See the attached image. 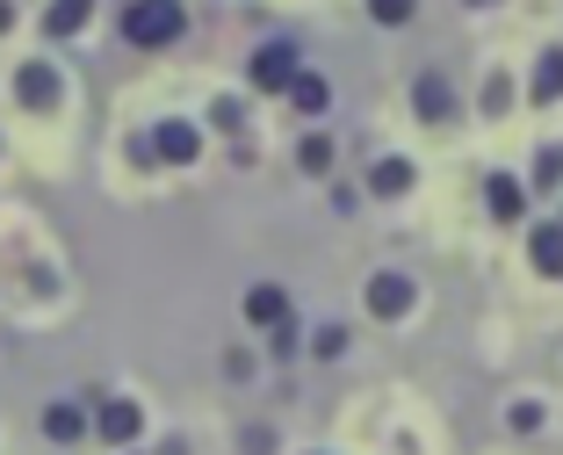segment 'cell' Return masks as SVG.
<instances>
[{
    "mask_svg": "<svg viewBox=\"0 0 563 455\" xmlns=\"http://www.w3.org/2000/svg\"><path fill=\"white\" fill-rule=\"evenodd\" d=\"M181 30H188V8H181V0H131V8H123V36H131L137 51L174 44Z\"/></svg>",
    "mask_w": 563,
    "mask_h": 455,
    "instance_id": "1",
    "label": "cell"
},
{
    "mask_svg": "<svg viewBox=\"0 0 563 455\" xmlns=\"http://www.w3.org/2000/svg\"><path fill=\"white\" fill-rule=\"evenodd\" d=\"M303 73V58H297V44L289 36H267L261 51H253V87L261 95H289V80Z\"/></svg>",
    "mask_w": 563,
    "mask_h": 455,
    "instance_id": "2",
    "label": "cell"
},
{
    "mask_svg": "<svg viewBox=\"0 0 563 455\" xmlns=\"http://www.w3.org/2000/svg\"><path fill=\"white\" fill-rule=\"evenodd\" d=\"M137 152L159 159V167H188V159L202 152V131H196V123H181V116H166V123H152V137Z\"/></svg>",
    "mask_w": 563,
    "mask_h": 455,
    "instance_id": "3",
    "label": "cell"
},
{
    "mask_svg": "<svg viewBox=\"0 0 563 455\" xmlns=\"http://www.w3.org/2000/svg\"><path fill=\"white\" fill-rule=\"evenodd\" d=\"M15 95H22V109H58V101H66V80H58V66L30 58V66L15 73Z\"/></svg>",
    "mask_w": 563,
    "mask_h": 455,
    "instance_id": "4",
    "label": "cell"
},
{
    "mask_svg": "<svg viewBox=\"0 0 563 455\" xmlns=\"http://www.w3.org/2000/svg\"><path fill=\"white\" fill-rule=\"evenodd\" d=\"M95 434H101V441H117V448H131V441L145 434V412H137L131 398H109V404L95 412Z\"/></svg>",
    "mask_w": 563,
    "mask_h": 455,
    "instance_id": "5",
    "label": "cell"
},
{
    "mask_svg": "<svg viewBox=\"0 0 563 455\" xmlns=\"http://www.w3.org/2000/svg\"><path fill=\"white\" fill-rule=\"evenodd\" d=\"M412 275H368V311H376V319H405V311H412Z\"/></svg>",
    "mask_w": 563,
    "mask_h": 455,
    "instance_id": "6",
    "label": "cell"
},
{
    "mask_svg": "<svg viewBox=\"0 0 563 455\" xmlns=\"http://www.w3.org/2000/svg\"><path fill=\"white\" fill-rule=\"evenodd\" d=\"M412 109L427 123H448V116H455V87H448L441 73H419V80H412Z\"/></svg>",
    "mask_w": 563,
    "mask_h": 455,
    "instance_id": "7",
    "label": "cell"
},
{
    "mask_svg": "<svg viewBox=\"0 0 563 455\" xmlns=\"http://www.w3.org/2000/svg\"><path fill=\"white\" fill-rule=\"evenodd\" d=\"M246 319L261 325V333H282V325H289V297H282L275 282H253L246 289Z\"/></svg>",
    "mask_w": 563,
    "mask_h": 455,
    "instance_id": "8",
    "label": "cell"
},
{
    "mask_svg": "<svg viewBox=\"0 0 563 455\" xmlns=\"http://www.w3.org/2000/svg\"><path fill=\"white\" fill-rule=\"evenodd\" d=\"M484 202H492V218H498V224L528 218V196H520V181H514V174H492V181H484Z\"/></svg>",
    "mask_w": 563,
    "mask_h": 455,
    "instance_id": "9",
    "label": "cell"
},
{
    "mask_svg": "<svg viewBox=\"0 0 563 455\" xmlns=\"http://www.w3.org/2000/svg\"><path fill=\"white\" fill-rule=\"evenodd\" d=\"M87 15H95V0H51L44 8V36H80Z\"/></svg>",
    "mask_w": 563,
    "mask_h": 455,
    "instance_id": "10",
    "label": "cell"
},
{
    "mask_svg": "<svg viewBox=\"0 0 563 455\" xmlns=\"http://www.w3.org/2000/svg\"><path fill=\"white\" fill-rule=\"evenodd\" d=\"M528 253H534V268H542V275L563 282V224H542V232L528 238Z\"/></svg>",
    "mask_w": 563,
    "mask_h": 455,
    "instance_id": "11",
    "label": "cell"
},
{
    "mask_svg": "<svg viewBox=\"0 0 563 455\" xmlns=\"http://www.w3.org/2000/svg\"><path fill=\"white\" fill-rule=\"evenodd\" d=\"M534 101H563V44L556 51H542V58H534Z\"/></svg>",
    "mask_w": 563,
    "mask_h": 455,
    "instance_id": "12",
    "label": "cell"
},
{
    "mask_svg": "<svg viewBox=\"0 0 563 455\" xmlns=\"http://www.w3.org/2000/svg\"><path fill=\"white\" fill-rule=\"evenodd\" d=\"M412 188V159H376L368 167V196H405Z\"/></svg>",
    "mask_w": 563,
    "mask_h": 455,
    "instance_id": "13",
    "label": "cell"
},
{
    "mask_svg": "<svg viewBox=\"0 0 563 455\" xmlns=\"http://www.w3.org/2000/svg\"><path fill=\"white\" fill-rule=\"evenodd\" d=\"M289 101H297L303 116H325V109H332V87L318 80V73H297V80H289Z\"/></svg>",
    "mask_w": 563,
    "mask_h": 455,
    "instance_id": "14",
    "label": "cell"
},
{
    "mask_svg": "<svg viewBox=\"0 0 563 455\" xmlns=\"http://www.w3.org/2000/svg\"><path fill=\"white\" fill-rule=\"evenodd\" d=\"M44 434L51 441H80L87 434V412H80V404H51V412H44Z\"/></svg>",
    "mask_w": 563,
    "mask_h": 455,
    "instance_id": "15",
    "label": "cell"
},
{
    "mask_svg": "<svg viewBox=\"0 0 563 455\" xmlns=\"http://www.w3.org/2000/svg\"><path fill=\"white\" fill-rule=\"evenodd\" d=\"M297 167H303V174H332V137H325V131H311V137L297 145Z\"/></svg>",
    "mask_w": 563,
    "mask_h": 455,
    "instance_id": "16",
    "label": "cell"
},
{
    "mask_svg": "<svg viewBox=\"0 0 563 455\" xmlns=\"http://www.w3.org/2000/svg\"><path fill=\"white\" fill-rule=\"evenodd\" d=\"M563 181V145H542L534 152V188H556Z\"/></svg>",
    "mask_w": 563,
    "mask_h": 455,
    "instance_id": "17",
    "label": "cell"
},
{
    "mask_svg": "<svg viewBox=\"0 0 563 455\" xmlns=\"http://www.w3.org/2000/svg\"><path fill=\"white\" fill-rule=\"evenodd\" d=\"M412 8H419V0H368V15H376L383 30H398V22H412Z\"/></svg>",
    "mask_w": 563,
    "mask_h": 455,
    "instance_id": "18",
    "label": "cell"
},
{
    "mask_svg": "<svg viewBox=\"0 0 563 455\" xmlns=\"http://www.w3.org/2000/svg\"><path fill=\"white\" fill-rule=\"evenodd\" d=\"M506 109H514V80H484V116H506Z\"/></svg>",
    "mask_w": 563,
    "mask_h": 455,
    "instance_id": "19",
    "label": "cell"
},
{
    "mask_svg": "<svg viewBox=\"0 0 563 455\" xmlns=\"http://www.w3.org/2000/svg\"><path fill=\"white\" fill-rule=\"evenodd\" d=\"M340 347H347V325H318V333H311V354H318V362H332Z\"/></svg>",
    "mask_w": 563,
    "mask_h": 455,
    "instance_id": "20",
    "label": "cell"
},
{
    "mask_svg": "<svg viewBox=\"0 0 563 455\" xmlns=\"http://www.w3.org/2000/svg\"><path fill=\"white\" fill-rule=\"evenodd\" d=\"M534 426H542V404L520 398V404H514V434H534Z\"/></svg>",
    "mask_w": 563,
    "mask_h": 455,
    "instance_id": "21",
    "label": "cell"
},
{
    "mask_svg": "<svg viewBox=\"0 0 563 455\" xmlns=\"http://www.w3.org/2000/svg\"><path fill=\"white\" fill-rule=\"evenodd\" d=\"M8 30H15V8H8V0H0V36H8Z\"/></svg>",
    "mask_w": 563,
    "mask_h": 455,
    "instance_id": "22",
    "label": "cell"
},
{
    "mask_svg": "<svg viewBox=\"0 0 563 455\" xmlns=\"http://www.w3.org/2000/svg\"><path fill=\"white\" fill-rule=\"evenodd\" d=\"M470 8H484V0H470Z\"/></svg>",
    "mask_w": 563,
    "mask_h": 455,
    "instance_id": "23",
    "label": "cell"
}]
</instances>
